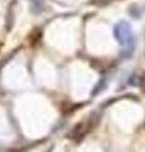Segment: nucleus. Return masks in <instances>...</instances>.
Returning <instances> with one entry per match:
<instances>
[{"mask_svg":"<svg viewBox=\"0 0 145 152\" xmlns=\"http://www.w3.org/2000/svg\"><path fill=\"white\" fill-rule=\"evenodd\" d=\"M115 37L121 47H131L134 45V33L129 23H118L115 27Z\"/></svg>","mask_w":145,"mask_h":152,"instance_id":"obj_1","label":"nucleus"}]
</instances>
